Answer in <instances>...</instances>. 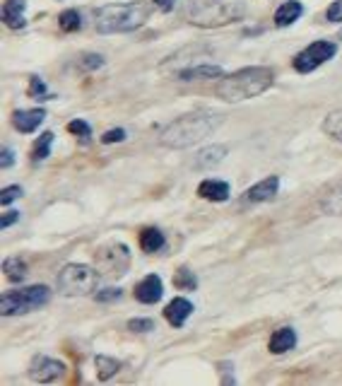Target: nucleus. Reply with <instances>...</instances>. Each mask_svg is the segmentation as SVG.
Here are the masks:
<instances>
[{
	"label": "nucleus",
	"instance_id": "1",
	"mask_svg": "<svg viewBox=\"0 0 342 386\" xmlns=\"http://www.w3.org/2000/svg\"><path fill=\"white\" fill-rule=\"evenodd\" d=\"M222 124V114L212 109H198L191 114L179 116L176 121H171L166 128H161L159 143L171 150H186L193 145L203 143L207 135H212Z\"/></svg>",
	"mask_w": 342,
	"mask_h": 386
},
{
	"label": "nucleus",
	"instance_id": "2",
	"mask_svg": "<svg viewBox=\"0 0 342 386\" xmlns=\"http://www.w3.org/2000/svg\"><path fill=\"white\" fill-rule=\"evenodd\" d=\"M275 82V70L265 68V65H255V68H241L231 75H225L217 84V94L225 102H244L253 100L265 89H270Z\"/></svg>",
	"mask_w": 342,
	"mask_h": 386
},
{
	"label": "nucleus",
	"instance_id": "3",
	"mask_svg": "<svg viewBox=\"0 0 342 386\" xmlns=\"http://www.w3.org/2000/svg\"><path fill=\"white\" fill-rule=\"evenodd\" d=\"M147 3H116V5H104L94 15L99 34H123V32L140 30L150 17Z\"/></svg>",
	"mask_w": 342,
	"mask_h": 386
},
{
	"label": "nucleus",
	"instance_id": "4",
	"mask_svg": "<svg viewBox=\"0 0 342 386\" xmlns=\"http://www.w3.org/2000/svg\"><path fill=\"white\" fill-rule=\"evenodd\" d=\"M246 15L241 0H191L186 5V20L196 27H225Z\"/></svg>",
	"mask_w": 342,
	"mask_h": 386
},
{
	"label": "nucleus",
	"instance_id": "5",
	"mask_svg": "<svg viewBox=\"0 0 342 386\" xmlns=\"http://www.w3.org/2000/svg\"><path fill=\"white\" fill-rule=\"evenodd\" d=\"M102 273L94 266H82V263H68L58 273V293L65 297H84V295L97 290V282Z\"/></svg>",
	"mask_w": 342,
	"mask_h": 386
},
{
	"label": "nucleus",
	"instance_id": "6",
	"mask_svg": "<svg viewBox=\"0 0 342 386\" xmlns=\"http://www.w3.org/2000/svg\"><path fill=\"white\" fill-rule=\"evenodd\" d=\"M51 299V290L46 285H32V287H22L15 293H8L3 297V314L5 317H15V314H30L34 309H41L44 304H49Z\"/></svg>",
	"mask_w": 342,
	"mask_h": 386
},
{
	"label": "nucleus",
	"instance_id": "7",
	"mask_svg": "<svg viewBox=\"0 0 342 386\" xmlns=\"http://www.w3.org/2000/svg\"><path fill=\"white\" fill-rule=\"evenodd\" d=\"M94 268L106 277H121L130 268V251L123 242H109L94 253Z\"/></svg>",
	"mask_w": 342,
	"mask_h": 386
},
{
	"label": "nucleus",
	"instance_id": "8",
	"mask_svg": "<svg viewBox=\"0 0 342 386\" xmlns=\"http://www.w3.org/2000/svg\"><path fill=\"white\" fill-rule=\"evenodd\" d=\"M337 54V46L332 44V41H313L311 46H306L304 51H299L297 56H294V70L297 73H313L316 68H321L326 60H330L332 56Z\"/></svg>",
	"mask_w": 342,
	"mask_h": 386
},
{
	"label": "nucleus",
	"instance_id": "9",
	"mask_svg": "<svg viewBox=\"0 0 342 386\" xmlns=\"http://www.w3.org/2000/svg\"><path fill=\"white\" fill-rule=\"evenodd\" d=\"M65 374V365L60 360L46 355H36L30 362V376L39 384H51V381H58Z\"/></svg>",
	"mask_w": 342,
	"mask_h": 386
},
{
	"label": "nucleus",
	"instance_id": "10",
	"mask_svg": "<svg viewBox=\"0 0 342 386\" xmlns=\"http://www.w3.org/2000/svg\"><path fill=\"white\" fill-rule=\"evenodd\" d=\"M164 295V282L159 275H147L135 285V299L142 304H157Z\"/></svg>",
	"mask_w": 342,
	"mask_h": 386
},
{
	"label": "nucleus",
	"instance_id": "11",
	"mask_svg": "<svg viewBox=\"0 0 342 386\" xmlns=\"http://www.w3.org/2000/svg\"><path fill=\"white\" fill-rule=\"evenodd\" d=\"M277 188H280V179L268 177L255 183V186H251L249 191L244 193V198L249 201V203H265V201H273L275 196H277Z\"/></svg>",
	"mask_w": 342,
	"mask_h": 386
},
{
	"label": "nucleus",
	"instance_id": "12",
	"mask_svg": "<svg viewBox=\"0 0 342 386\" xmlns=\"http://www.w3.org/2000/svg\"><path fill=\"white\" fill-rule=\"evenodd\" d=\"M46 119L44 109H22L12 114V126H15L20 133H34Z\"/></svg>",
	"mask_w": 342,
	"mask_h": 386
},
{
	"label": "nucleus",
	"instance_id": "13",
	"mask_svg": "<svg viewBox=\"0 0 342 386\" xmlns=\"http://www.w3.org/2000/svg\"><path fill=\"white\" fill-rule=\"evenodd\" d=\"M179 80H212V78H225L220 65H210V63H196V65H183L181 70H176Z\"/></svg>",
	"mask_w": 342,
	"mask_h": 386
},
{
	"label": "nucleus",
	"instance_id": "14",
	"mask_svg": "<svg viewBox=\"0 0 342 386\" xmlns=\"http://www.w3.org/2000/svg\"><path fill=\"white\" fill-rule=\"evenodd\" d=\"M193 314V304L186 297H174L164 309V317L171 326H183L188 321V317Z\"/></svg>",
	"mask_w": 342,
	"mask_h": 386
},
{
	"label": "nucleus",
	"instance_id": "15",
	"mask_svg": "<svg viewBox=\"0 0 342 386\" xmlns=\"http://www.w3.org/2000/svg\"><path fill=\"white\" fill-rule=\"evenodd\" d=\"M198 196L212 203H222V201L229 198V183L217 181V179H205V181L198 186Z\"/></svg>",
	"mask_w": 342,
	"mask_h": 386
},
{
	"label": "nucleus",
	"instance_id": "16",
	"mask_svg": "<svg viewBox=\"0 0 342 386\" xmlns=\"http://www.w3.org/2000/svg\"><path fill=\"white\" fill-rule=\"evenodd\" d=\"M294 345H297V331L292 326H282L280 331H275L268 343L270 352H275V355H282V352L292 350Z\"/></svg>",
	"mask_w": 342,
	"mask_h": 386
},
{
	"label": "nucleus",
	"instance_id": "17",
	"mask_svg": "<svg viewBox=\"0 0 342 386\" xmlns=\"http://www.w3.org/2000/svg\"><path fill=\"white\" fill-rule=\"evenodd\" d=\"M321 210L328 215H342V179L326 188L321 196Z\"/></svg>",
	"mask_w": 342,
	"mask_h": 386
},
{
	"label": "nucleus",
	"instance_id": "18",
	"mask_svg": "<svg viewBox=\"0 0 342 386\" xmlns=\"http://www.w3.org/2000/svg\"><path fill=\"white\" fill-rule=\"evenodd\" d=\"M3 22L10 30H22L25 27V0H5V5H3Z\"/></svg>",
	"mask_w": 342,
	"mask_h": 386
},
{
	"label": "nucleus",
	"instance_id": "19",
	"mask_svg": "<svg viewBox=\"0 0 342 386\" xmlns=\"http://www.w3.org/2000/svg\"><path fill=\"white\" fill-rule=\"evenodd\" d=\"M304 8L299 0H287V3H282V5L277 8V12H275V25L277 27H289L294 25V22L301 17Z\"/></svg>",
	"mask_w": 342,
	"mask_h": 386
},
{
	"label": "nucleus",
	"instance_id": "20",
	"mask_svg": "<svg viewBox=\"0 0 342 386\" xmlns=\"http://www.w3.org/2000/svg\"><path fill=\"white\" fill-rule=\"evenodd\" d=\"M225 157H227V145H210V148H205L203 152H198L196 167L210 169V167H215V164H220Z\"/></svg>",
	"mask_w": 342,
	"mask_h": 386
},
{
	"label": "nucleus",
	"instance_id": "21",
	"mask_svg": "<svg viewBox=\"0 0 342 386\" xmlns=\"http://www.w3.org/2000/svg\"><path fill=\"white\" fill-rule=\"evenodd\" d=\"M164 247V234L159 232L157 227H145L140 232V249L145 253H157L159 249Z\"/></svg>",
	"mask_w": 342,
	"mask_h": 386
},
{
	"label": "nucleus",
	"instance_id": "22",
	"mask_svg": "<svg viewBox=\"0 0 342 386\" xmlns=\"http://www.w3.org/2000/svg\"><path fill=\"white\" fill-rule=\"evenodd\" d=\"M3 271H5V277L10 282H22L27 275V263L20 256H10L3 263Z\"/></svg>",
	"mask_w": 342,
	"mask_h": 386
},
{
	"label": "nucleus",
	"instance_id": "23",
	"mask_svg": "<svg viewBox=\"0 0 342 386\" xmlns=\"http://www.w3.org/2000/svg\"><path fill=\"white\" fill-rule=\"evenodd\" d=\"M323 130H326L332 140H337V143L342 145V109H335L326 116V121H323Z\"/></svg>",
	"mask_w": 342,
	"mask_h": 386
},
{
	"label": "nucleus",
	"instance_id": "24",
	"mask_svg": "<svg viewBox=\"0 0 342 386\" xmlns=\"http://www.w3.org/2000/svg\"><path fill=\"white\" fill-rule=\"evenodd\" d=\"M94 365H97V376H99V381L111 379V376L116 374L118 370H121V362L113 360V357H106V355H99L97 360H94Z\"/></svg>",
	"mask_w": 342,
	"mask_h": 386
},
{
	"label": "nucleus",
	"instance_id": "25",
	"mask_svg": "<svg viewBox=\"0 0 342 386\" xmlns=\"http://www.w3.org/2000/svg\"><path fill=\"white\" fill-rule=\"evenodd\" d=\"M51 145H54V133L41 135V138L34 143V148H32V162H34V164L44 162V159L51 155Z\"/></svg>",
	"mask_w": 342,
	"mask_h": 386
},
{
	"label": "nucleus",
	"instance_id": "26",
	"mask_svg": "<svg viewBox=\"0 0 342 386\" xmlns=\"http://www.w3.org/2000/svg\"><path fill=\"white\" fill-rule=\"evenodd\" d=\"M58 25L63 32H78L80 27H82V17H80L78 10H65V12H60Z\"/></svg>",
	"mask_w": 342,
	"mask_h": 386
},
{
	"label": "nucleus",
	"instance_id": "27",
	"mask_svg": "<svg viewBox=\"0 0 342 386\" xmlns=\"http://www.w3.org/2000/svg\"><path fill=\"white\" fill-rule=\"evenodd\" d=\"M174 285H176L179 290H196L198 287L196 273H191L188 268H179L176 275H174Z\"/></svg>",
	"mask_w": 342,
	"mask_h": 386
},
{
	"label": "nucleus",
	"instance_id": "28",
	"mask_svg": "<svg viewBox=\"0 0 342 386\" xmlns=\"http://www.w3.org/2000/svg\"><path fill=\"white\" fill-rule=\"evenodd\" d=\"M68 130H70L73 135H78V138H82V140H89V135H92V128H89V124H84L82 119L70 121V124H68Z\"/></svg>",
	"mask_w": 342,
	"mask_h": 386
},
{
	"label": "nucleus",
	"instance_id": "29",
	"mask_svg": "<svg viewBox=\"0 0 342 386\" xmlns=\"http://www.w3.org/2000/svg\"><path fill=\"white\" fill-rule=\"evenodd\" d=\"M27 94L30 97H34V100H44L46 97V84H44V80L41 78H30V89H27Z\"/></svg>",
	"mask_w": 342,
	"mask_h": 386
},
{
	"label": "nucleus",
	"instance_id": "30",
	"mask_svg": "<svg viewBox=\"0 0 342 386\" xmlns=\"http://www.w3.org/2000/svg\"><path fill=\"white\" fill-rule=\"evenodd\" d=\"M94 299L97 302H116V299H121V290L118 287H104V290H99L94 295Z\"/></svg>",
	"mask_w": 342,
	"mask_h": 386
},
{
	"label": "nucleus",
	"instance_id": "31",
	"mask_svg": "<svg viewBox=\"0 0 342 386\" xmlns=\"http://www.w3.org/2000/svg\"><path fill=\"white\" fill-rule=\"evenodd\" d=\"M128 328H130L133 333H147L155 328V321H152V319H130V321H128Z\"/></svg>",
	"mask_w": 342,
	"mask_h": 386
},
{
	"label": "nucleus",
	"instance_id": "32",
	"mask_svg": "<svg viewBox=\"0 0 342 386\" xmlns=\"http://www.w3.org/2000/svg\"><path fill=\"white\" fill-rule=\"evenodd\" d=\"M20 196H22V188L20 186H5V188H3V193H0V203L10 205V203H15Z\"/></svg>",
	"mask_w": 342,
	"mask_h": 386
},
{
	"label": "nucleus",
	"instance_id": "33",
	"mask_svg": "<svg viewBox=\"0 0 342 386\" xmlns=\"http://www.w3.org/2000/svg\"><path fill=\"white\" fill-rule=\"evenodd\" d=\"M123 140H126V130H123V128L106 130V133L102 135V143H104V145H111V143H123Z\"/></svg>",
	"mask_w": 342,
	"mask_h": 386
},
{
	"label": "nucleus",
	"instance_id": "34",
	"mask_svg": "<svg viewBox=\"0 0 342 386\" xmlns=\"http://www.w3.org/2000/svg\"><path fill=\"white\" fill-rule=\"evenodd\" d=\"M104 65V58L102 56H97V54H87L82 58V68L84 70H94V68H102Z\"/></svg>",
	"mask_w": 342,
	"mask_h": 386
},
{
	"label": "nucleus",
	"instance_id": "35",
	"mask_svg": "<svg viewBox=\"0 0 342 386\" xmlns=\"http://www.w3.org/2000/svg\"><path fill=\"white\" fill-rule=\"evenodd\" d=\"M326 17L330 22H342V0H335L330 8H328V12H326Z\"/></svg>",
	"mask_w": 342,
	"mask_h": 386
},
{
	"label": "nucleus",
	"instance_id": "36",
	"mask_svg": "<svg viewBox=\"0 0 342 386\" xmlns=\"http://www.w3.org/2000/svg\"><path fill=\"white\" fill-rule=\"evenodd\" d=\"M17 220H20V213H17V210H10V213H5V218H3L0 225H3V229H5V227H10V225H15Z\"/></svg>",
	"mask_w": 342,
	"mask_h": 386
},
{
	"label": "nucleus",
	"instance_id": "37",
	"mask_svg": "<svg viewBox=\"0 0 342 386\" xmlns=\"http://www.w3.org/2000/svg\"><path fill=\"white\" fill-rule=\"evenodd\" d=\"M12 162H15V157H12V150H3V157H0V164L3 167H12Z\"/></svg>",
	"mask_w": 342,
	"mask_h": 386
},
{
	"label": "nucleus",
	"instance_id": "38",
	"mask_svg": "<svg viewBox=\"0 0 342 386\" xmlns=\"http://www.w3.org/2000/svg\"><path fill=\"white\" fill-rule=\"evenodd\" d=\"M152 3H157V5H159L161 10H171V8H174V3H176V0H152Z\"/></svg>",
	"mask_w": 342,
	"mask_h": 386
},
{
	"label": "nucleus",
	"instance_id": "39",
	"mask_svg": "<svg viewBox=\"0 0 342 386\" xmlns=\"http://www.w3.org/2000/svg\"><path fill=\"white\" fill-rule=\"evenodd\" d=\"M340 41H342V30H340Z\"/></svg>",
	"mask_w": 342,
	"mask_h": 386
}]
</instances>
